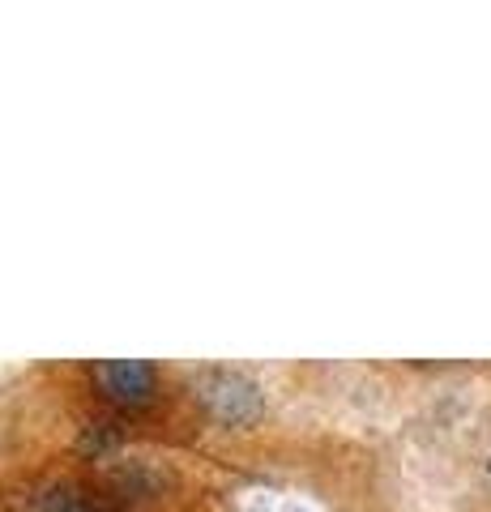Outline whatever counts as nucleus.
<instances>
[{"instance_id":"nucleus-1","label":"nucleus","mask_w":491,"mask_h":512,"mask_svg":"<svg viewBox=\"0 0 491 512\" xmlns=\"http://www.w3.org/2000/svg\"><path fill=\"white\" fill-rule=\"evenodd\" d=\"M94 384H99V393L107 402L137 410V406L154 402L158 372L146 359H107V363H94Z\"/></svg>"},{"instance_id":"nucleus-2","label":"nucleus","mask_w":491,"mask_h":512,"mask_svg":"<svg viewBox=\"0 0 491 512\" xmlns=\"http://www.w3.org/2000/svg\"><path fill=\"white\" fill-rule=\"evenodd\" d=\"M39 512H116L112 504H103L99 495L90 491H77V487H60L52 495H43V508Z\"/></svg>"}]
</instances>
